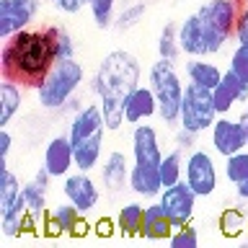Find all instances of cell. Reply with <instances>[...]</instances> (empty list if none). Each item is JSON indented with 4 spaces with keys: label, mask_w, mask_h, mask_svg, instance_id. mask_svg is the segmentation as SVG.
Returning a JSON list of instances; mask_svg holds the SVG:
<instances>
[{
    "label": "cell",
    "mask_w": 248,
    "mask_h": 248,
    "mask_svg": "<svg viewBox=\"0 0 248 248\" xmlns=\"http://www.w3.org/2000/svg\"><path fill=\"white\" fill-rule=\"evenodd\" d=\"M46 31V36H49V44H52V52H54V60H73L75 57V42H73V36H70V31L67 29H62V26H44Z\"/></svg>",
    "instance_id": "obj_28"
},
{
    "label": "cell",
    "mask_w": 248,
    "mask_h": 248,
    "mask_svg": "<svg viewBox=\"0 0 248 248\" xmlns=\"http://www.w3.org/2000/svg\"><path fill=\"white\" fill-rule=\"evenodd\" d=\"M54 52L44 29H21L3 39L0 70L3 80H13L23 88H39L54 65Z\"/></svg>",
    "instance_id": "obj_1"
},
{
    "label": "cell",
    "mask_w": 248,
    "mask_h": 248,
    "mask_svg": "<svg viewBox=\"0 0 248 248\" xmlns=\"http://www.w3.org/2000/svg\"><path fill=\"white\" fill-rule=\"evenodd\" d=\"M101 129H106L101 104H88V106H80L73 114V122H70L67 135H70V140H73V145H78L80 140L96 135V132H101Z\"/></svg>",
    "instance_id": "obj_17"
},
{
    "label": "cell",
    "mask_w": 248,
    "mask_h": 248,
    "mask_svg": "<svg viewBox=\"0 0 248 248\" xmlns=\"http://www.w3.org/2000/svg\"><path fill=\"white\" fill-rule=\"evenodd\" d=\"M142 215H145V204L140 202H129L119 209L116 215V232L124 238H140V228H142Z\"/></svg>",
    "instance_id": "obj_26"
},
{
    "label": "cell",
    "mask_w": 248,
    "mask_h": 248,
    "mask_svg": "<svg viewBox=\"0 0 248 248\" xmlns=\"http://www.w3.org/2000/svg\"><path fill=\"white\" fill-rule=\"evenodd\" d=\"M178 42H181V52L189 57H212V54L222 52L225 39L217 36L199 13H191L178 23Z\"/></svg>",
    "instance_id": "obj_6"
},
{
    "label": "cell",
    "mask_w": 248,
    "mask_h": 248,
    "mask_svg": "<svg viewBox=\"0 0 248 248\" xmlns=\"http://www.w3.org/2000/svg\"><path fill=\"white\" fill-rule=\"evenodd\" d=\"M142 16H145V3H135V5H127L124 11L116 16V21H114V26L119 29V31H129V29H135L140 21H142Z\"/></svg>",
    "instance_id": "obj_34"
},
{
    "label": "cell",
    "mask_w": 248,
    "mask_h": 248,
    "mask_svg": "<svg viewBox=\"0 0 248 248\" xmlns=\"http://www.w3.org/2000/svg\"><path fill=\"white\" fill-rule=\"evenodd\" d=\"M88 232V222H85V212H80L73 202H62V204L52 207L44 222V235L60 238V235H85Z\"/></svg>",
    "instance_id": "obj_10"
},
{
    "label": "cell",
    "mask_w": 248,
    "mask_h": 248,
    "mask_svg": "<svg viewBox=\"0 0 248 248\" xmlns=\"http://www.w3.org/2000/svg\"><path fill=\"white\" fill-rule=\"evenodd\" d=\"M197 191L191 189L186 181H178L173 186H166L160 194H158V202L166 209V215L170 217V222L176 228L181 225H189L194 220V212H197Z\"/></svg>",
    "instance_id": "obj_8"
},
{
    "label": "cell",
    "mask_w": 248,
    "mask_h": 248,
    "mask_svg": "<svg viewBox=\"0 0 248 248\" xmlns=\"http://www.w3.org/2000/svg\"><path fill=\"white\" fill-rule=\"evenodd\" d=\"M39 8H42L39 0H0V39L13 36L21 29H29Z\"/></svg>",
    "instance_id": "obj_12"
},
{
    "label": "cell",
    "mask_w": 248,
    "mask_h": 248,
    "mask_svg": "<svg viewBox=\"0 0 248 248\" xmlns=\"http://www.w3.org/2000/svg\"><path fill=\"white\" fill-rule=\"evenodd\" d=\"M158 114V98L150 85H142L140 83L135 91L124 98V119L127 124H140V122H147Z\"/></svg>",
    "instance_id": "obj_16"
},
{
    "label": "cell",
    "mask_w": 248,
    "mask_h": 248,
    "mask_svg": "<svg viewBox=\"0 0 248 248\" xmlns=\"http://www.w3.org/2000/svg\"><path fill=\"white\" fill-rule=\"evenodd\" d=\"M168 243L173 248H197L199 246V232L197 228L189 222V225H181V228L173 230V235L168 238Z\"/></svg>",
    "instance_id": "obj_35"
},
{
    "label": "cell",
    "mask_w": 248,
    "mask_h": 248,
    "mask_svg": "<svg viewBox=\"0 0 248 248\" xmlns=\"http://www.w3.org/2000/svg\"><path fill=\"white\" fill-rule=\"evenodd\" d=\"M62 191H65V199L73 202V204L80 209V212H93L101 202V191L98 184L91 178V173L85 170H75V173L65 176V184H62Z\"/></svg>",
    "instance_id": "obj_13"
},
{
    "label": "cell",
    "mask_w": 248,
    "mask_h": 248,
    "mask_svg": "<svg viewBox=\"0 0 248 248\" xmlns=\"http://www.w3.org/2000/svg\"><path fill=\"white\" fill-rule=\"evenodd\" d=\"M225 176L230 184H240L243 178H248V150L232 153L225 158Z\"/></svg>",
    "instance_id": "obj_32"
},
{
    "label": "cell",
    "mask_w": 248,
    "mask_h": 248,
    "mask_svg": "<svg viewBox=\"0 0 248 248\" xmlns=\"http://www.w3.org/2000/svg\"><path fill=\"white\" fill-rule=\"evenodd\" d=\"M178 54H184L181 52V42H178V26L168 21L166 26L160 29V34H158V57L176 62Z\"/></svg>",
    "instance_id": "obj_30"
},
{
    "label": "cell",
    "mask_w": 248,
    "mask_h": 248,
    "mask_svg": "<svg viewBox=\"0 0 248 248\" xmlns=\"http://www.w3.org/2000/svg\"><path fill=\"white\" fill-rule=\"evenodd\" d=\"M83 80H85V70L75 57L60 60L52 65L44 83L36 88V98L44 108H62L65 104H70V98L75 96V91L83 85Z\"/></svg>",
    "instance_id": "obj_4"
},
{
    "label": "cell",
    "mask_w": 248,
    "mask_h": 248,
    "mask_svg": "<svg viewBox=\"0 0 248 248\" xmlns=\"http://www.w3.org/2000/svg\"><path fill=\"white\" fill-rule=\"evenodd\" d=\"M217 108H215V98L212 91L197 83H186L184 91V104H181V116H178V127L189 129V132H202L212 129V124L217 122Z\"/></svg>",
    "instance_id": "obj_5"
},
{
    "label": "cell",
    "mask_w": 248,
    "mask_h": 248,
    "mask_svg": "<svg viewBox=\"0 0 248 248\" xmlns=\"http://www.w3.org/2000/svg\"><path fill=\"white\" fill-rule=\"evenodd\" d=\"M230 70L243 83H248V44H238L235 52L230 54Z\"/></svg>",
    "instance_id": "obj_36"
},
{
    "label": "cell",
    "mask_w": 248,
    "mask_h": 248,
    "mask_svg": "<svg viewBox=\"0 0 248 248\" xmlns=\"http://www.w3.org/2000/svg\"><path fill=\"white\" fill-rule=\"evenodd\" d=\"M111 232H116V222L106 220V217H101V220L96 222V235H104V238H108Z\"/></svg>",
    "instance_id": "obj_40"
},
{
    "label": "cell",
    "mask_w": 248,
    "mask_h": 248,
    "mask_svg": "<svg viewBox=\"0 0 248 248\" xmlns=\"http://www.w3.org/2000/svg\"><path fill=\"white\" fill-rule=\"evenodd\" d=\"M140 78H142L140 60L124 49L108 52L98 62V70L91 80V88L98 96L108 132H116L127 122L124 119V98L140 85Z\"/></svg>",
    "instance_id": "obj_2"
},
{
    "label": "cell",
    "mask_w": 248,
    "mask_h": 248,
    "mask_svg": "<svg viewBox=\"0 0 248 248\" xmlns=\"http://www.w3.org/2000/svg\"><path fill=\"white\" fill-rule=\"evenodd\" d=\"M104 132L101 129L96 135L80 140L75 147V170H85V173H91L93 168L101 163V155H104Z\"/></svg>",
    "instance_id": "obj_22"
},
{
    "label": "cell",
    "mask_w": 248,
    "mask_h": 248,
    "mask_svg": "<svg viewBox=\"0 0 248 248\" xmlns=\"http://www.w3.org/2000/svg\"><path fill=\"white\" fill-rule=\"evenodd\" d=\"M23 85L13 83V80H3L0 83V129L8 127L13 122V116L21 111L23 104Z\"/></svg>",
    "instance_id": "obj_25"
},
{
    "label": "cell",
    "mask_w": 248,
    "mask_h": 248,
    "mask_svg": "<svg viewBox=\"0 0 248 248\" xmlns=\"http://www.w3.org/2000/svg\"><path fill=\"white\" fill-rule=\"evenodd\" d=\"M217 228H220V232L230 240L243 238L246 230H248V212L243 207H225L220 212V220H217Z\"/></svg>",
    "instance_id": "obj_27"
},
{
    "label": "cell",
    "mask_w": 248,
    "mask_h": 248,
    "mask_svg": "<svg viewBox=\"0 0 248 248\" xmlns=\"http://www.w3.org/2000/svg\"><path fill=\"white\" fill-rule=\"evenodd\" d=\"M26 217H29V204H26V197L21 191V197L5 212H0V230H3V235L5 238H21L23 228H26Z\"/></svg>",
    "instance_id": "obj_23"
},
{
    "label": "cell",
    "mask_w": 248,
    "mask_h": 248,
    "mask_svg": "<svg viewBox=\"0 0 248 248\" xmlns=\"http://www.w3.org/2000/svg\"><path fill=\"white\" fill-rule=\"evenodd\" d=\"M176 225L170 222V217L166 215L160 202H153V204L145 207L142 215V228H140V238L145 240H168L173 235Z\"/></svg>",
    "instance_id": "obj_19"
},
{
    "label": "cell",
    "mask_w": 248,
    "mask_h": 248,
    "mask_svg": "<svg viewBox=\"0 0 248 248\" xmlns=\"http://www.w3.org/2000/svg\"><path fill=\"white\" fill-rule=\"evenodd\" d=\"M129 189L137 197H158L163 191V178H160V166H145L135 163L129 173Z\"/></svg>",
    "instance_id": "obj_21"
},
{
    "label": "cell",
    "mask_w": 248,
    "mask_h": 248,
    "mask_svg": "<svg viewBox=\"0 0 248 248\" xmlns=\"http://www.w3.org/2000/svg\"><path fill=\"white\" fill-rule=\"evenodd\" d=\"M11 147H13V137H11V132H8V127H3L0 129V168L8 166V153H11Z\"/></svg>",
    "instance_id": "obj_38"
},
{
    "label": "cell",
    "mask_w": 248,
    "mask_h": 248,
    "mask_svg": "<svg viewBox=\"0 0 248 248\" xmlns=\"http://www.w3.org/2000/svg\"><path fill=\"white\" fill-rule=\"evenodd\" d=\"M147 85L158 98V116L163 119V124H178L186 85L178 78L176 65L170 60L158 57V62H153L147 70Z\"/></svg>",
    "instance_id": "obj_3"
},
{
    "label": "cell",
    "mask_w": 248,
    "mask_h": 248,
    "mask_svg": "<svg viewBox=\"0 0 248 248\" xmlns=\"http://www.w3.org/2000/svg\"><path fill=\"white\" fill-rule=\"evenodd\" d=\"M163 155L166 153L160 150V140H158L155 127H150V124H135V129H132V158H135V163L160 166Z\"/></svg>",
    "instance_id": "obj_14"
},
{
    "label": "cell",
    "mask_w": 248,
    "mask_h": 248,
    "mask_svg": "<svg viewBox=\"0 0 248 248\" xmlns=\"http://www.w3.org/2000/svg\"><path fill=\"white\" fill-rule=\"evenodd\" d=\"M238 119H240V122H243V127H246V140H248V114L243 111V114H240V116H238Z\"/></svg>",
    "instance_id": "obj_42"
},
{
    "label": "cell",
    "mask_w": 248,
    "mask_h": 248,
    "mask_svg": "<svg viewBox=\"0 0 248 248\" xmlns=\"http://www.w3.org/2000/svg\"><path fill=\"white\" fill-rule=\"evenodd\" d=\"M114 5L116 0H88V8H91V16L96 21L98 29H111L114 26Z\"/></svg>",
    "instance_id": "obj_33"
},
{
    "label": "cell",
    "mask_w": 248,
    "mask_h": 248,
    "mask_svg": "<svg viewBox=\"0 0 248 248\" xmlns=\"http://www.w3.org/2000/svg\"><path fill=\"white\" fill-rule=\"evenodd\" d=\"M240 91H243V80L232 73V70L228 67L222 75V80L212 88V98H215V108L217 114H230L232 108H235V104H240Z\"/></svg>",
    "instance_id": "obj_20"
},
{
    "label": "cell",
    "mask_w": 248,
    "mask_h": 248,
    "mask_svg": "<svg viewBox=\"0 0 248 248\" xmlns=\"http://www.w3.org/2000/svg\"><path fill=\"white\" fill-rule=\"evenodd\" d=\"M194 137H197V132H189V129H178L176 132V147H181V150H191V147H194Z\"/></svg>",
    "instance_id": "obj_39"
},
{
    "label": "cell",
    "mask_w": 248,
    "mask_h": 248,
    "mask_svg": "<svg viewBox=\"0 0 248 248\" xmlns=\"http://www.w3.org/2000/svg\"><path fill=\"white\" fill-rule=\"evenodd\" d=\"M235 191H238V197L243 202H248V178H243L240 184H235Z\"/></svg>",
    "instance_id": "obj_41"
},
{
    "label": "cell",
    "mask_w": 248,
    "mask_h": 248,
    "mask_svg": "<svg viewBox=\"0 0 248 248\" xmlns=\"http://www.w3.org/2000/svg\"><path fill=\"white\" fill-rule=\"evenodd\" d=\"M240 8H243L240 0H204L197 8V13L217 36H222L228 42L230 36H235V23H238Z\"/></svg>",
    "instance_id": "obj_9"
},
{
    "label": "cell",
    "mask_w": 248,
    "mask_h": 248,
    "mask_svg": "<svg viewBox=\"0 0 248 248\" xmlns=\"http://www.w3.org/2000/svg\"><path fill=\"white\" fill-rule=\"evenodd\" d=\"M184 181L197 191V197H212L217 191V166L207 150H191L184 163Z\"/></svg>",
    "instance_id": "obj_7"
},
{
    "label": "cell",
    "mask_w": 248,
    "mask_h": 248,
    "mask_svg": "<svg viewBox=\"0 0 248 248\" xmlns=\"http://www.w3.org/2000/svg\"><path fill=\"white\" fill-rule=\"evenodd\" d=\"M235 42H238V44H248V3H243V8H240V13H238Z\"/></svg>",
    "instance_id": "obj_37"
},
{
    "label": "cell",
    "mask_w": 248,
    "mask_h": 248,
    "mask_svg": "<svg viewBox=\"0 0 248 248\" xmlns=\"http://www.w3.org/2000/svg\"><path fill=\"white\" fill-rule=\"evenodd\" d=\"M222 75H225V70H220L215 62H207V57H191V62H186V78H189V83L204 85L209 91L222 80Z\"/></svg>",
    "instance_id": "obj_24"
},
{
    "label": "cell",
    "mask_w": 248,
    "mask_h": 248,
    "mask_svg": "<svg viewBox=\"0 0 248 248\" xmlns=\"http://www.w3.org/2000/svg\"><path fill=\"white\" fill-rule=\"evenodd\" d=\"M129 173H132L129 158L122 150H111L104 158V166H101V181H104L106 191H111V194L122 191L124 184H129Z\"/></svg>",
    "instance_id": "obj_18"
},
{
    "label": "cell",
    "mask_w": 248,
    "mask_h": 248,
    "mask_svg": "<svg viewBox=\"0 0 248 248\" xmlns=\"http://www.w3.org/2000/svg\"><path fill=\"white\" fill-rule=\"evenodd\" d=\"M21 191H23V184L18 181V176L5 166L3 176H0V212H5V209L21 197Z\"/></svg>",
    "instance_id": "obj_31"
},
{
    "label": "cell",
    "mask_w": 248,
    "mask_h": 248,
    "mask_svg": "<svg viewBox=\"0 0 248 248\" xmlns=\"http://www.w3.org/2000/svg\"><path fill=\"white\" fill-rule=\"evenodd\" d=\"M44 168L52 173V178H65L75 168V147L70 135L49 140V145L44 150Z\"/></svg>",
    "instance_id": "obj_15"
},
{
    "label": "cell",
    "mask_w": 248,
    "mask_h": 248,
    "mask_svg": "<svg viewBox=\"0 0 248 248\" xmlns=\"http://www.w3.org/2000/svg\"><path fill=\"white\" fill-rule=\"evenodd\" d=\"M243 3H248V0H243Z\"/></svg>",
    "instance_id": "obj_45"
},
{
    "label": "cell",
    "mask_w": 248,
    "mask_h": 248,
    "mask_svg": "<svg viewBox=\"0 0 248 248\" xmlns=\"http://www.w3.org/2000/svg\"><path fill=\"white\" fill-rule=\"evenodd\" d=\"M246 240H248V230H246Z\"/></svg>",
    "instance_id": "obj_43"
},
{
    "label": "cell",
    "mask_w": 248,
    "mask_h": 248,
    "mask_svg": "<svg viewBox=\"0 0 248 248\" xmlns=\"http://www.w3.org/2000/svg\"><path fill=\"white\" fill-rule=\"evenodd\" d=\"M184 150L181 147H176V150H170L163 155L160 160V178H163V189L166 186H173L178 181H184Z\"/></svg>",
    "instance_id": "obj_29"
},
{
    "label": "cell",
    "mask_w": 248,
    "mask_h": 248,
    "mask_svg": "<svg viewBox=\"0 0 248 248\" xmlns=\"http://www.w3.org/2000/svg\"><path fill=\"white\" fill-rule=\"evenodd\" d=\"M52 3H57V0H52Z\"/></svg>",
    "instance_id": "obj_44"
},
{
    "label": "cell",
    "mask_w": 248,
    "mask_h": 248,
    "mask_svg": "<svg viewBox=\"0 0 248 248\" xmlns=\"http://www.w3.org/2000/svg\"><path fill=\"white\" fill-rule=\"evenodd\" d=\"M212 147L217 155L228 158L232 153H240L248 147V140H246V127L240 119H230L228 114L217 116V122L212 124Z\"/></svg>",
    "instance_id": "obj_11"
}]
</instances>
